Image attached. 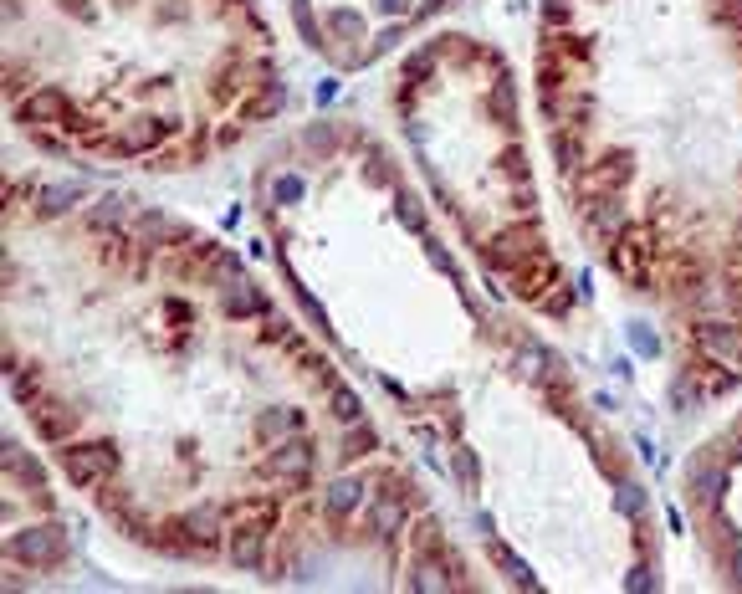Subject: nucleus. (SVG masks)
Returning a JSON list of instances; mask_svg holds the SVG:
<instances>
[{"label":"nucleus","instance_id":"obj_1","mask_svg":"<svg viewBox=\"0 0 742 594\" xmlns=\"http://www.w3.org/2000/svg\"><path fill=\"white\" fill-rule=\"evenodd\" d=\"M57 456H62V466H67V477H72L77 487H87V492L108 487L113 472H118V451H113V441H77V446H62Z\"/></svg>","mask_w":742,"mask_h":594},{"label":"nucleus","instance_id":"obj_2","mask_svg":"<svg viewBox=\"0 0 742 594\" xmlns=\"http://www.w3.org/2000/svg\"><path fill=\"white\" fill-rule=\"evenodd\" d=\"M533 257H543V231L533 221H522V226H507L487 241V262L502 267V272H517V267H528Z\"/></svg>","mask_w":742,"mask_h":594},{"label":"nucleus","instance_id":"obj_3","mask_svg":"<svg viewBox=\"0 0 742 594\" xmlns=\"http://www.w3.org/2000/svg\"><path fill=\"white\" fill-rule=\"evenodd\" d=\"M62 554H67V533H62L57 523H47V528H26V533H11V543H6V559L31 564V569L62 564Z\"/></svg>","mask_w":742,"mask_h":594},{"label":"nucleus","instance_id":"obj_4","mask_svg":"<svg viewBox=\"0 0 742 594\" xmlns=\"http://www.w3.org/2000/svg\"><path fill=\"white\" fill-rule=\"evenodd\" d=\"M630 154H604L599 164H584L579 169V180H574V190H579V200H604V195H620L625 185H630Z\"/></svg>","mask_w":742,"mask_h":594},{"label":"nucleus","instance_id":"obj_5","mask_svg":"<svg viewBox=\"0 0 742 594\" xmlns=\"http://www.w3.org/2000/svg\"><path fill=\"white\" fill-rule=\"evenodd\" d=\"M696 349H702V359H712L717 369L742 374V328H732V323H702V328H696Z\"/></svg>","mask_w":742,"mask_h":594},{"label":"nucleus","instance_id":"obj_6","mask_svg":"<svg viewBox=\"0 0 742 594\" xmlns=\"http://www.w3.org/2000/svg\"><path fill=\"white\" fill-rule=\"evenodd\" d=\"M461 584V564H451V554L441 548V554H415V569H410V589H456Z\"/></svg>","mask_w":742,"mask_h":594},{"label":"nucleus","instance_id":"obj_7","mask_svg":"<svg viewBox=\"0 0 742 594\" xmlns=\"http://www.w3.org/2000/svg\"><path fill=\"white\" fill-rule=\"evenodd\" d=\"M77 410H62L57 400H31V426L47 436V441H67L72 431H77Z\"/></svg>","mask_w":742,"mask_h":594},{"label":"nucleus","instance_id":"obj_8","mask_svg":"<svg viewBox=\"0 0 742 594\" xmlns=\"http://www.w3.org/2000/svg\"><path fill=\"white\" fill-rule=\"evenodd\" d=\"M267 472L292 477V487H297V482H308V472H313V451L302 446V441H287V446H277V456L267 461Z\"/></svg>","mask_w":742,"mask_h":594},{"label":"nucleus","instance_id":"obj_9","mask_svg":"<svg viewBox=\"0 0 742 594\" xmlns=\"http://www.w3.org/2000/svg\"><path fill=\"white\" fill-rule=\"evenodd\" d=\"M584 216L599 236H620L625 226V210H620V195H604V200H584Z\"/></svg>","mask_w":742,"mask_h":594},{"label":"nucleus","instance_id":"obj_10","mask_svg":"<svg viewBox=\"0 0 742 594\" xmlns=\"http://www.w3.org/2000/svg\"><path fill=\"white\" fill-rule=\"evenodd\" d=\"M487 554H492V564H497V569H502V574H507V579L517 584V589H538V579H533V569H528V564H522V559L512 554V548H507L502 538H487Z\"/></svg>","mask_w":742,"mask_h":594},{"label":"nucleus","instance_id":"obj_11","mask_svg":"<svg viewBox=\"0 0 742 594\" xmlns=\"http://www.w3.org/2000/svg\"><path fill=\"white\" fill-rule=\"evenodd\" d=\"M512 277H517V297H528V303H538V297L548 292V282H553V262H548V257H533L528 267H517Z\"/></svg>","mask_w":742,"mask_h":594},{"label":"nucleus","instance_id":"obj_12","mask_svg":"<svg viewBox=\"0 0 742 594\" xmlns=\"http://www.w3.org/2000/svg\"><path fill=\"white\" fill-rule=\"evenodd\" d=\"M359 497H364V482H354V477L333 482V487H328V518H333V523H343V518L359 507Z\"/></svg>","mask_w":742,"mask_h":594},{"label":"nucleus","instance_id":"obj_13","mask_svg":"<svg viewBox=\"0 0 742 594\" xmlns=\"http://www.w3.org/2000/svg\"><path fill=\"white\" fill-rule=\"evenodd\" d=\"M282 431H297V415H292V410H272V415L256 420V441H272V436H282Z\"/></svg>","mask_w":742,"mask_h":594},{"label":"nucleus","instance_id":"obj_14","mask_svg":"<svg viewBox=\"0 0 742 594\" xmlns=\"http://www.w3.org/2000/svg\"><path fill=\"white\" fill-rule=\"evenodd\" d=\"M374 446H379V436L354 420V431H348V441H343V456H348V461H359V456H364V451H374Z\"/></svg>","mask_w":742,"mask_h":594},{"label":"nucleus","instance_id":"obj_15","mask_svg":"<svg viewBox=\"0 0 742 594\" xmlns=\"http://www.w3.org/2000/svg\"><path fill=\"white\" fill-rule=\"evenodd\" d=\"M333 405H338V420H348V426H354V420H359V400H354V390L333 385Z\"/></svg>","mask_w":742,"mask_h":594},{"label":"nucleus","instance_id":"obj_16","mask_svg":"<svg viewBox=\"0 0 742 594\" xmlns=\"http://www.w3.org/2000/svg\"><path fill=\"white\" fill-rule=\"evenodd\" d=\"M456 477H461L466 492H476V461H471V451H456Z\"/></svg>","mask_w":742,"mask_h":594},{"label":"nucleus","instance_id":"obj_17","mask_svg":"<svg viewBox=\"0 0 742 594\" xmlns=\"http://www.w3.org/2000/svg\"><path fill=\"white\" fill-rule=\"evenodd\" d=\"M430 67H435V52H420V57H410V62H405V82H420Z\"/></svg>","mask_w":742,"mask_h":594},{"label":"nucleus","instance_id":"obj_18","mask_svg":"<svg viewBox=\"0 0 742 594\" xmlns=\"http://www.w3.org/2000/svg\"><path fill=\"white\" fill-rule=\"evenodd\" d=\"M620 507H625V513H630V518H640V507H645V497H640V487H625V492H620Z\"/></svg>","mask_w":742,"mask_h":594},{"label":"nucleus","instance_id":"obj_19","mask_svg":"<svg viewBox=\"0 0 742 594\" xmlns=\"http://www.w3.org/2000/svg\"><path fill=\"white\" fill-rule=\"evenodd\" d=\"M635 349H640V354H656V349H661V344H656V338H650V333H645V328H635Z\"/></svg>","mask_w":742,"mask_h":594},{"label":"nucleus","instance_id":"obj_20","mask_svg":"<svg viewBox=\"0 0 742 594\" xmlns=\"http://www.w3.org/2000/svg\"><path fill=\"white\" fill-rule=\"evenodd\" d=\"M548 21H569V6H563V0H548Z\"/></svg>","mask_w":742,"mask_h":594},{"label":"nucleus","instance_id":"obj_21","mask_svg":"<svg viewBox=\"0 0 742 594\" xmlns=\"http://www.w3.org/2000/svg\"><path fill=\"white\" fill-rule=\"evenodd\" d=\"M732 574H737V579H742V554H737V559H732Z\"/></svg>","mask_w":742,"mask_h":594}]
</instances>
